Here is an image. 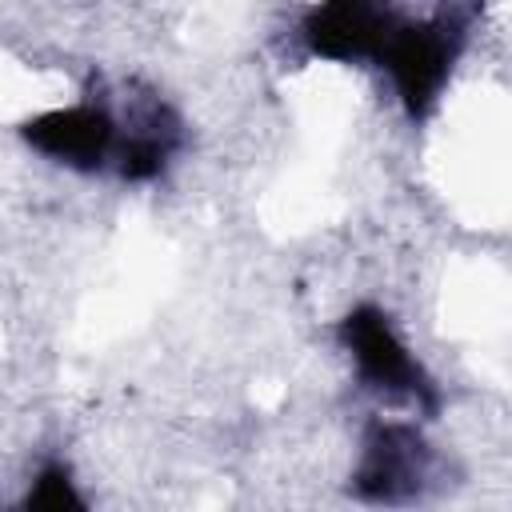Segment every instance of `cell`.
Returning <instances> with one entry per match:
<instances>
[{
  "instance_id": "8992f818",
  "label": "cell",
  "mask_w": 512,
  "mask_h": 512,
  "mask_svg": "<svg viewBox=\"0 0 512 512\" xmlns=\"http://www.w3.org/2000/svg\"><path fill=\"white\" fill-rule=\"evenodd\" d=\"M28 508H48V512H64V508H80V496H76V488H72V480H68V472L64 468H44L40 472V480H36V488L28 492Z\"/></svg>"
},
{
  "instance_id": "5b68a950",
  "label": "cell",
  "mask_w": 512,
  "mask_h": 512,
  "mask_svg": "<svg viewBox=\"0 0 512 512\" xmlns=\"http://www.w3.org/2000/svg\"><path fill=\"white\" fill-rule=\"evenodd\" d=\"M24 140L60 160V164H72V168H100L108 156H116V124L104 108H92V104H76V108H56V112H44L36 120H28L24 128Z\"/></svg>"
},
{
  "instance_id": "277c9868",
  "label": "cell",
  "mask_w": 512,
  "mask_h": 512,
  "mask_svg": "<svg viewBox=\"0 0 512 512\" xmlns=\"http://www.w3.org/2000/svg\"><path fill=\"white\" fill-rule=\"evenodd\" d=\"M396 24L388 0H324L304 20V40L328 60H380Z\"/></svg>"
},
{
  "instance_id": "7a4b0ae2",
  "label": "cell",
  "mask_w": 512,
  "mask_h": 512,
  "mask_svg": "<svg viewBox=\"0 0 512 512\" xmlns=\"http://www.w3.org/2000/svg\"><path fill=\"white\" fill-rule=\"evenodd\" d=\"M340 344L352 352L360 376L372 388L404 396V400H416L424 408H436V392H432L424 368L400 344V336L392 332V324H388V316L380 308H372V304L352 308L340 320Z\"/></svg>"
},
{
  "instance_id": "6da1fadb",
  "label": "cell",
  "mask_w": 512,
  "mask_h": 512,
  "mask_svg": "<svg viewBox=\"0 0 512 512\" xmlns=\"http://www.w3.org/2000/svg\"><path fill=\"white\" fill-rule=\"evenodd\" d=\"M460 20L452 16H436V20H420L408 24L400 20L388 36V44L380 48V64H388L396 92L404 100V108L412 116H424L436 100V92L444 88L452 60L460 52Z\"/></svg>"
},
{
  "instance_id": "3957f363",
  "label": "cell",
  "mask_w": 512,
  "mask_h": 512,
  "mask_svg": "<svg viewBox=\"0 0 512 512\" xmlns=\"http://www.w3.org/2000/svg\"><path fill=\"white\" fill-rule=\"evenodd\" d=\"M432 452L408 424H372L364 436L360 468L352 472V488L372 504H404L416 500L428 484Z\"/></svg>"
}]
</instances>
